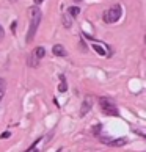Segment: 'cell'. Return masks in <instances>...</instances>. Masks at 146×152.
<instances>
[{
  "instance_id": "5bb4252c",
  "label": "cell",
  "mask_w": 146,
  "mask_h": 152,
  "mask_svg": "<svg viewBox=\"0 0 146 152\" xmlns=\"http://www.w3.org/2000/svg\"><path fill=\"white\" fill-rule=\"evenodd\" d=\"M43 2H44V0H35V3H36V5H39V3H43Z\"/></svg>"
},
{
  "instance_id": "277c9868",
  "label": "cell",
  "mask_w": 146,
  "mask_h": 152,
  "mask_svg": "<svg viewBox=\"0 0 146 152\" xmlns=\"http://www.w3.org/2000/svg\"><path fill=\"white\" fill-rule=\"evenodd\" d=\"M91 107H93V96H87L85 100H83V104H82V107H80V116L88 115V111L91 110Z\"/></svg>"
},
{
  "instance_id": "30bf717a",
  "label": "cell",
  "mask_w": 146,
  "mask_h": 152,
  "mask_svg": "<svg viewBox=\"0 0 146 152\" xmlns=\"http://www.w3.org/2000/svg\"><path fill=\"white\" fill-rule=\"evenodd\" d=\"M79 13H80V8H79V7H71V8L68 10V14H69V16H72V18L79 16Z\"/></svg>"
},
{
  "instance_id": "8992f818",
  "label": "cell",
  "mask_w": 146,
  "mask_h": 152,
  "mask_svg": "<svg viewBox=\"0 0 146 152\" xmlns=\"http://www.w3.org/2000/svg\"><path fill=\"white\" fill-rule=\"evenodd\" d=\"M105 144L109 146H113V148H120V146H124L126 144V140L124 138H118V140H109Z\"/></svg>"
},
{
  "instance_id": "7a4b0ae2",
  "label": "cell",
  "mask_w": 146,
  "mask_h": 152,
  "mask_svg": "<svg viewBox=\"0 0 146 152\" xmlns=\"http://www.w3.org/2000/svg\"><path fill=\"white\" fill-rule=\"evenodd\" d=\"M121 14H123V8L121 5H113L112 8H109L107 11L104 13V22L105 24H115L121 19Z\"/></svg>"
},
{
  "instance_id": "2e32d148",
  "label": "cell",
  "mask_w": 146,
  "mask_h": 152,
  "mask_svg": "<svg viewBox=\"0 0 146 152\" xmlns=\"http://www.w3.org/2000/svg\"><path fill=\"white\" fill-rule=\"evenodd\" d=\"M11 2H16V0H11Z\"/></svg>"
},
{
  "instance_id": "9c48e42d",
  "label": "cell",
  "mask_w": 146,
  "mask_h": 152,
  "mask_svg": "<svg viewBox=\"0 0 146 152\" xmlns=\"http://www.w3.org/2000/svg\"><path fill=\"white\" fill-rule=\"evenodd\" d=\"M5 91H7V82H5L3 78H0V100L3 99Z\"/></svg>"
},
{
  "instance_id": "4fadbf2b",
  "label": "cell",
  "mask_w": 146,
  "mask_h": 152,
  "mask_svg": "<svg viewBox=\"0 0 146 152\" xmlns=\"http://www.w3.org/2000/svg\"><path fill=\"white\" fill-rule=\"evenodd\" d=\"M99 132H101V124H98V127H94V129H93V133H94V135L99 133Z\"/></svg>"
},
{
  "instance_id": "52a82bcc",
  "label": "cell",
  "mask_w": 146,
  "mask_h": 152,
  "mask_svg": "<svg viewBox=\"0 0 146 152\" xmlns=\"http://www.w3.org/2000/svg\"><path fill=\"white\" fill-rule=\"evenodd\" d=\"M58 78H60V86H58V89H60V93H65L66 89H68V85H66V78H65V75H58Z\"/></svg>"
},
{
  "instance_id": "8fae6325",
  "label": "cell",
  "mask_w": 146,
  "mask_h": 152,
  "mask_svg": "<svg viewBox=\"0 0 146 152\" xmlns=\"http://www.w3.org/2000/svg\"><path fill=\"white\" fill-rule=\"evenodd\" d=\"M36 61H38V58H36V57H35V58H32V57H30V58H29V66L36 67V66H38V63H36Z\"/></svg>"
},
{
  "instance_id": "6da1fadb",
  "label": "cell",
  "mask_w": 146,
  "mask_h": 152,
  "mask_svg": "<svg viewBox=\"0 0 146 152\" xmlns=\"http://www.w3.org/2000/svg\"><path fill=\"white\" fill-rule=\"evenodd\" d=\"M29 13H30V28H29V33H27V42L30 44L32 39L36 35L39 22H41V10H39L38 5H36V7H32L29 10Z\"/></svg>"
},
{
  "instance_id": "ba28073f",
  "label": "cell",
  "mask_w": 146,
  "mask_h": 152,
  "mask_svg": "<svg viewBox=\"0 0 146 152\" xmlns=\"http://www.w3.org/2000/svg\"><path fill=\"white\" fill-rule=\"evenodd\" d=\"M44 55H46V49H44V47L39 46V47H36V49H35V57H36L38 60H41V58L44 57Z\"/></svg>"
},
{
  "instance_id": "5b68a950",
  "label": "cell",
  "mask_w": 146,
  "mask_h": 152,
  "mask_svg": "<svg viewBox=\"0 0 146 152\" xmlns=\"http://www.w3.org/2000/svg\"><path fill=\"white\" fill-rule=\"evenodd\" d=\"M52 50H54V55H57V57H66V55H68L66 49L61 46V44H55Z\"/></svg>"
},
{
  "instance_id": "3957f363",
  "label": "cell",
  "mask_w": 146,
  "mask_h": 152,
  "mask_svg": "<svg viewBox=\"0 0 146 152\" xmlns=\"http://www.w3.org/2000/svg\"><path fill=\"white\" fill-rule=\"evenodd\" d=\"M99 107H101V110H102L104 115H110V116H118L120 115L115 102L109 97H101L99 99Z\"/></svg>"
},
{
  "instance_id": "9a60e30c",
  "label": "cell",
  "mask_w": 146,
  "mask_h": 152,
  "mask_svg": "<svg viewBox=\"0 0 146 152\" xmlns=\"http://www.w3.org/2000/svg\"><path fill=\"white\" fill-rule=\"evenodd\" d=\"M0 38H3V30H2V27H0Z\"/></svg>"
},
{
  "instance_id": "7c38bea8",
  "label": "cell",
  "mask_w": 146,
  "mask_h": 152,
  "mask_svg": "<svg viewBox=\"0 0 146 152\" xmlns=\"http://www.w3.org/2000/svg\"><path fill=\"white\" fill-rule=\"evenodd\" d=\"M0 138H3V140H7V138H10V132H3L2 135H0Z\"/></svg>"
}]
</instances>
